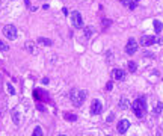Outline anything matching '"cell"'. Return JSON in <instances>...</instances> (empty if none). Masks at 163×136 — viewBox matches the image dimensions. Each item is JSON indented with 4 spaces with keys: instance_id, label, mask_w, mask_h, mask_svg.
Returning <instances> with one entry per match:
<instances>
[{
    "instance_id": "cell-1",
    "label": "cell",
    "mask_w": 163,
    "mask_h": 136,
    "mask_svg": "<svg viewBox=\"0 0 163 136\" xmlns=\"http://www.w3.org/2000/svg\"><path fill=\"white\" fill-rule=\"evenodd\" d=\"M131 109H133V113H134L137 118H144L145 113H147V101H145V97L136 98L131 103Z\"/></svg>"
},
{
    "instance_id": "cell-2",
    "label": "cell",
    "mask_w": 163,
    "mask_h": 136,
    "mask_svg": "<svg viewBox=\"0 0 163 136\" xmlns=\"http://www.w3.org/2000/svg\"><path fill=\"white\" fill-rule=\"evenodd\" d=\"M86 91H83V89H80V91H73L71 92V103L76 106V107H80L82 104H83V101L86 100Z\"/></svg>"
},
{
    "instance_id": "cell-3",
    "label": "cell",
    "mask_w": 163,
    "mask_h": 136,
    "mask_svg": "<svg viewBox=\"0 0 163 136\" xmlns=\"http://www.w3.org/2000/svg\"><path fill=\"white\" fill-rule=\"evenodd\" d=\"M3 35H5L8 39L14 41V39H17V36H18V30H17V27H15L14 24H6V26L3 27Z\"/></svg>"
},
{
    "instance_id": "cell-4",
    "label": "cell",
    "mask_w": 163,
    "mask_h": 136,
    "mask_svg": "<svg viewBox=\"0 0 163 136\" xmlns=\"http://www.w3.org/2000/svg\"><path fill=\"white\" fill-rule=\"evenodd\" d=\"M139 42H141L142 45H145V47H148V45H153L154 42H160V44H162V39H160V38H154V36H151V35H144V36H141Z\"/></svg>"
},
{
    "instance_id": "cell-5",
    "label": "cell",
    "mask_w": 163,
    "mask_h": 136,
    "mask_svg": "<svg viewBox=\"0 0 163 136\" xmlns=\"http://www.w3.org/2000/svg\"><path fill=\"white\" fill-rule=\"evenodd\" d=\"M71 24H73L76 29H80V27H83V20H82V15H80V12L74 11V12L71 14Z\"/></svg>"
},
{
    "instance_id": "cell-6",
    "label": "cell",
    "mask_w": 163,
    "mask_h": 136,
    "mask_svg": "<svg viewBox=\"0 0 163 136\" xmlns=\"http://www.w3.org/2000/svg\"><path fill=\"white\" fill-rule=\"evenodd\" d=\"M136 50H137V42H136V39H134V38H128L127 45H125V53L131 56V55L136 53Z\"/></svg>"
},
{
    "instance_id": "cell-7",
    "label": "cell",
    "mask_w": 163,
    "mask_h": 136,
    "mask_svg": "<svg viewBox=\"0 0 163 136\" xmlns=\"http://www.w3.org/2000/svg\"><path fill=\"white\" fill-rule=\"evenodd\" d=\"M103 112V103L100 100H94L91 104V113L92 115H100Z\"/></svg>"
},
{
    "instance_id": "cell-8",
    "label": "cell",
    "mask_w": 163,
    "mask_h": 136,
    "mask_svg": "<svg viewBox=\"0 0 163 136\" xmlns=\"http://www.w3.org/2000/svg\"><path fill=\"white\" fill-rule=\"evenodd\" d=\"M128 129H130V121L128 120H121L118 123V126H116V130H118L119 135H124Z\"/></svg>"
},
{
    "instance_id": "cell-9",
    "label": "cell",
    "mask_w": 163,
    "mask_h": 136,
    "mask_svg": "<svg viewBox=\"0 0 163 136\" xmlns=\"http://www.w3.org/2000/svg\"><path fill=\"white\" fill-rule=\"evenodd\" d=\"M26 50H27V52H30L32 55H36V53H38V49H36V45H35V42H32V41L26 42Z\"/></svg>"
},
{
    "instance_id": "cell-10",
    "label": "cell",
    "mask_w": 163,
    "mask_h": 136,
    "mask_svg": "<svg viewBox=\"0 0 163 136\" xmlns=\"http://www.w3.org/2000/svg\"><path fill=\"white\" fill-rule=\"evenodd\" d=\"M38 44H41V45H45V47H50V45H53V41H52V39H49V38L39 36V38H38Z\"/></svg>"
},
{
    "instance_id": "cell-11",
    "label": "cell",
    "mask_w": 163,
    "mask_h": 136,
    "mask_svg": "<svg viewBox=\"0 0 163 136\" xmlns=\"http://www.w3.org/2000/svg\"><path fill=\"white\" fill-rule=\"evenodd\" d=\"M113 79H116V80H121V79H124V70H119V68H115V70H113Z\"/></svg>"
},
{
    "instance_id": "cell-12",
    "label": "cell",
    "mask_w": 163,
    "mask_h": 136,
    "mask_svg": "<svg viewBox=\"0 0 163 136\" xmlns=\"http://www.w3.org/2000/svg\"><path fill=\"white\" fill-rule=\"evenodd\" d=\"M118 106H119L121 109H124V110H125V109H128V107H130V103H128V100H127L125 97H122V98L119 100V104H118Z\"/></svg>"
},
{
    "instance_id": "cell-13",
    "label": "cell",
    "mask_w": 163,
    "mask_h": 136,
    "mask_svg": "<svg viewBox=\"0 0 163 136\" xmlns=\"http://www.w3.org/2000/svg\"><path fill=\"white\" fill-rule=\"evenodd\" d=\"M119 2H121L122 5H125L128 9H131V11H133V9H136V5L131 2V0H119Z\"/></svg>"
},
{
    "instance_id": "cell-14",
    "label": "cell",
    "mask_w": 163,
    "mask_h": 136,
    "mask_svg": "<svg viewBox=\"0 0 163 136\" xmlns=\"http://www.w3.org/2000/svg\"><path fill=\"white\" fill-rule=\"evenodd\" d=\"M153 23H154V30H156V33H160V32H162V29H163V24H162V23H160L159 20H154Z\"/></svg>"
},
{
    "instance_id": "cell-15",
    "label": "cell",
    "mask_w": 163,
    "mask_h": 136,
    "mask_svg": "<svg viewBox=\"0 0 163 136\" xmlns=\"http://www.w3.org/2000/svg\"><path fill=\"white\" fill-rule=\"evenodd\" d=\"M162 110H163V103H160V101H159V103L156 104V107L153 109V113H154V115H159V113H160Z\"/></svg>"
},
{
    "instance_id": "cell-16",
    "label": "cell",
    "mask_w": 163,
    "mask_h": 136,
    "mask_svg": "<svg viewBox=\"0 0 163 136\" xmlns=\"http://www.w3.org/2000/svg\"><path fill=\"white\" fill-rule=\"evenodd\" d=\"M63 117H65L68 121H76V120H77V117L73 115V113H69V112H65V113H63Z\"/></svg>"
},
{
    "instance_id": "cell-17",
    "label": "cell",
    "mask_w": 163,
    "mask_h": 136,
    "mask_svg": "<svg viewBox=\"0 0 163 136\" xmlns=\"http://www.w3.org/2000/svg\"><path fill=\"white\" fill-rule=\"evenodd\" d=\"M128 70H130L131 73H134V71L137 70V65H136L134 61H130V62H128Z\"/></svg>"
},
{
    "instance_id": "cell-18",
    "label": "cell",
    "mask_w": 163,
    "mask_h": 136,
    "mask_svg": "<svg viewBox=\"0 0 163 136\" xmlns=\"http://www.w3.org/2000/svg\"><path fill=\"white\" fill-rule=\"evenodd\" d=\"M12 121H14L15 124L20 123V115H18V112H17V110H12Z\"/></svg>"
},
{
    "instance_id": "cell-19",
    "label": "cell",
    "mask_w": 163,
    "mask_h": 136,
    "mask_svg": "<svg viewBox=\"0 0 163 136\" xmlns=\"http://www.w3.org/2000/svg\"><path fill=\"white\" fill-rule=\"evenodd\" d=\"M8 50H9V45L5 44L2 39H0V52H8Z\"/></svg>"
},
{
    "instance_id": "cell-20",
    "label": "cell",
    "mask_w": 163,
    "mask_h": 136,
    "mask_svg": "<svg viewBox=\"0 0 163 136\" xmlns=\"http://www.w3.org/2000/svg\"><path fill=\"white\" fill-rule=\"evenodd\" d=\"M6 88H8V92H9L11 95H15V89H14V86H12L11 83H6Z\"/></svg>"
},
{
    "instance_id": "cell-21",
    "label": "cell",
    "mask_w": 163,
    "mask_h": 136,
    "mask_svg": "<svg viewBox=\"0 0 163 136\" xmlns=\"http://www.w3.org/2000/svg\"><path fill=\"white\" fill-rule=\"evenodd\" d=\"M32 135H33V136H38V135L41 136V135H42V129H41V127H35V130H33Z\"/></svg>"
},
{
    "instance_id": "cell-22",
    "label": "cell",
    "mask_w": 163,
    "mask_h": 136,
    "mask_svg": "<svg viewBox=\"0 0 163 136\" xmlns=\"http://www.w3.org/2000/svg\"><path fill=\"white\" fill-rule=\"evenodd\" d=\"M91 35H92V29H91V27H86V29H85V36L89 38Z\"/></svg>"
},
{
    "instance_id": "cell-23",
    "label": "cell",
    "mask_w": 163,
    "mask_h": 136,
    "mask_svg": "<svg viewBox=\"0 0 163 136\" xmlns=\"http://www.w3.org/2000/svg\"><path fill=\"white\" fill-rule=\"evenodd\" d=\"M113 120H115V115H113V113H109V117L106 118V121H107V123H112Z\"/></svg>"
},
{
    "instance_id": "cell-24",
    "label": "cell",
    "mask_w": 163,
    "mask_h": 136,
    "mask_svg": "<svg viewBox=\"0 0 163 136\" xmlns=\"http://www.w3.org/2000/svg\"><path fill=\"white\" fill-rule=\"evenodd\" d=\"M112 88H113V83H112V82H107V85H106V89H107V91H110Z\"/></svg>"
},
{
    "instance_id": "cell-25",
    "label": "cell",
    "mask_w": 163,
    "mask_h": 136,
    "mask_svg": "<svg viewBox=\"0 0 163 136\" xmlns=\"http://www.w3.org/2000/svg\"><path fill=\"white\" fill-rule=\"evenodd\" d=\"M24 3H26V6H30V0H24Z\"/></svg>"
}]
</instances>
